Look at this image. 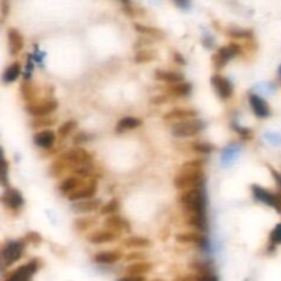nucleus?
Wrapping results in <instances>:
<instances>
[{"label":"nucleus","instance_id":"24","mask_svg":"<svg viewBox=\"0 0 281 281\" xmlns=\"http://www.w3.org/2000/svg\"><path fill=\"white\" fill-rule=\"evenodd\" d=\"M192 85L188 83H177V84H170L165 88V92L168 96L172 98H181V96H187L190 95Z\"/></svg>","mask_w":281,"mask_h":281},{"label":"nucleus","instance_id":"4","mask_svg":"<svg viewBox=\"0 0 281 281\" xmlns=\"http://www.w3.org/2000/svg\"><path fill=\"white\" fill-rule=\"evenodd\" d=\"M204 129V122L202 120H187L181 122H176L172 127V133L176 137H192L200 133Z\"/></svg>","mask_w":281,"mask_h":281},{"label":"nucleus","instance_id":"29","mask_svg":"<svg viewBox=\"0 0 281 281\" xmlns=\"http://www.w3.org/2000/svg\"><path fill=\"white\" fill-rule=\"evenodd\" d=\"M158 58V54L155 49H147L143 48L139 49L134 55V62L136 64H148V62H152Z\"/></svg>","mask_w":281,"mask_h":281},{"label":"nucleus","instance_id":"39","mask_svg":"<svg viewBox=\"0 0 281 281\" xmlns=\"http://www.w3.org/2000/svg\"><path fill=\"white\" fill-rule=\"evenodd\" d=\"M226 35L232 39H240V40H250L253 39V32L251 30H241V29H233L229 30Z\"/></svg>","mask_w":281,"mask_h":281},{"label":"nucleus","instance_id":"53","mask_svg":"<svg viewBox=\"0 0 281 281\" xmlns=\"http://www.w3.org/2000/svg\"><path fill=\"white\" fill-rule=\"evenodd\" d=\"M152 281H165V280H159V279H156V280H152Z\"/></svg>","mask_w":281,"mask_h":281},{"label":"nucleus","instance_id":"41","mask_svg":"<svg viewBox=\"0 0 281 281\" xmlns=\"http://www.w3.org/2000/svg\"><path fill=\"white\" fill-rule=\"evenodd\" d=\"M191 148L194 151H196V152H202V154H209V152H211L214 150L213 146L207 144V143H202V141H194L191 144Z\"/></svg>","mask_w":281,"mask_h":281},{"label":"nucleus","instance_id":"20","mask_svg":"<svg viewBox=\"0 0 281 281\" xmlns=\"http://www.w3.org/2000/svg\"><path fill=\"white\" fill-rule=\"evenodd\" d=\"M8 49L11 55H17L20 54L23 48V37H22L21 32L14 28L8 29Z\"/></svg>","mask_w":281,"mask_h":281},{"label":"nucleus","instance_id":"32","mask_svg":"<svg viewBox=\"0 0 281 281\" xmlns=\"http://www.w3.org/2000/svg\"><path fill=\"white\" fill-rule=\"evenodd\" d=\"M20 74H21V64L20 62H14L13 65H10L6 71L3 73V81L4 83H14L17 78L20 77Z\"/></svg>","mask_w":281,"mask_h":281},{"label":"nucleus","instance_id":"10","mask_svg":"<svg viewBox=\"0 0 281 281\" xmlns=\"http://www.w3.org/2000/svg\"><path fill=\"white\" fill-rule=\"evenodd\" d=\"M211 85L214 86V89L218 93V96L221 99H226L232 98L233 95V85L232 83L228 80V78H225L224 76H221V74H214L213 77H211Z\"/></svg>","mask_w":281,"mask_h":281},{"label":"nucleus","instance_id":"22","mask_svg":"<svg viewBox=\"0 0 281 281\" xmlns=\"http://www.w3.org/2000/svg\"><path fill=\"white\" fill-rule=\"evenodd\" d=\"M176 240L183 244H197V246H204L206 244V238L199 232H185L176 235Z\"/></svg>","mask_w":281,"mask_h":281},{"label":"nucleus","instance_id":"9","mask_svg":"<svg viewBox=\"0 0 281 281\" xmlns=\"http://www.w3.org/2000/svg\"><path fill=\"white\" fill-rule=\"evenodd\" d=\"M37 269H39V260H29L28 263L22 265L15 272L10 274L6 281H30L32 276L37 272Z\"/></svg>","mask_w":281,"mask_h":281},{"label":"nucleus","instance_id":"6","mask_svg":"<svg viewBox=\"0 0 281 281\" xmlns=\"http://www.w3.org/2000/svg\"><path fill=\"white\" fill-rule=\"evenodd\" d=\"M25 108L35 118H43V117H47L48 114L55 111L56 108H58V102H56L55 99H47V100L29 103Z\"/></svg>","mask_w":281,"mask_h":281},{"label":"nucleus","instance_id":"44","mask_svg":"<svg viewBox=\"0 0 281 281\" xmlns=\"http://www.w3.org/2000/svg\"><path fill=\"white\" fill-rule=\"evenodd\" d=\"M169 102V96L165 93V95H159V96H155V98L151 99V103L152 105H165V103H168Z\"/></svg>","mask_w":281,"mask_h":281},{"label":"nucleus","instance_id":"23","mask_svg":"<svg viewBox=\"0 0 281 281\" xmlns=\"http://www.w3.org/2000/svg\"><path fill=\"white\" fill-rule=\"evenodd\" d=\"M152 269V263L148 260H141V262H133L129 263L125 269V273L128 276H144L151 272Z\"/></svg>","mask_w":281,"mask_h":281},{"label":"nucleus","instance_id":"17","mask_svg":"<svg viewBox=\"0 0 281 281\" xmlns=\"http://www.w3.org/2000/svg\"><path fill=\"white\" fill-rule=\"evenodd\" d=\"M56 136L54 130L51 129H45V130H40L33 136V141L37 147L43 148V150H49L55 144Z\"/></svg>","mask_w":281,"mask_h":281},{"label":"nucleus","instance_id":"8","mask_svg":"<svg viewBox=\"0 0 281 281\" xmlns=\"http://www.w3.org/2000/svg\"><path fill=\"white\" fill-rule=\"evenodd\" d=\"M251 191H253V195L257 200H259V202L267 204L270 207H274L279 213H281V200L277 194L265 190L259 185H253Z\"/></svg>","mask_w":281,"mask_h":281},{"label":"nucleus","instance_id":"30","mask_svg":"<svg viewBox=\"0 0 281 281\" xmlns=\"http://www.w3.org/2000/svg\"><path fill=\"white\" fill-rule=\"evenodd\" d=\"M37 92L39 89L36 88V85L33 83H30V81H23L21 85V93H22V98L25 99L26 102H35V99L37 98Z\"/></svg>","mask_w":281,"mask_h":281},{"label":"nucleus","instance_id":"21","mask_svg":"<svg viewBox=\"0 0 281 281\" xmlns=\"http://www.w3.org/2000/svg\"><path fill=\"white\" fill-rule=\"evenodd\" d=\"M154 76L158 81L168 83L169 85L177 84V83H183L184 80L183 73L173 70H162V69H156L154 73Z\"/></svg>","mask_w":281,"mask_h":281},{"label":"nucleus","instance_id":"36","mask_svg":"<svg viewBox=\"0 0 281 281\" xmlns=\"http://www.w3.org/2000/svg\"><path fill=\"white\" fill-rule=\"evenodd\" d=\"M203 159H192V161L184 162L178 172H192V170H203Z\"/></svg>","mask_w":281,"mask_h":281},{"label":"nucleus","instance_id":"3","mask_svg":"<svg viewBox=\"0 0 281 281\" xmlns=\"http://www.w3.org/2000/svg\"><path fill=\"white\" fill-rule=\"evenodd\" d=\"M25 241L17 240V241H8L0 250V269H6L10 265L20 259L25 250Z\"/></svg>","mask_w":281,"mask_h":281},{"label":"nucleus","instance_id":"46","mask_svg":"<svg viewBox=\"0 0 281 281\" xmlns=\"http://www.w3.org/2000/svg\"><path fill=\"white\" fill-rule=\"evenodd\" d=\"M92 136H89V134L86 133H78L76 137H74V143H86L88 140H91Z\"/></svg>","mask_w":281,"mask_h":281},{"label":"nucleus","instance_id":"51","mask_svg":"<svg viewBox=\"0 0 281 281\" xmlns=\"http://www.w3.org/2000/svg\"><path fill=\"white\" fill-rule=\"evenodd\" d=\"M173 58H174V59H176L177 62H178V64H180V65H184V64H185V61H184V59H183V56L180 55L178 52H173Z\"/></svg>","mask_w":281,"mask_h":281},{"label":"nucleus","instance_id":"2","mask_svg":"<svg viewBox=\"0 0 281 281\" xmlns=\"http://www.w3.org/2000/svg\"><path fill=\"white\" fill-rule=\"evenodd\" d=\"M204 183L203 170H192V172H178L173 180V185L177 190L187 191L194 188H200Z\"/></svg>","mask_w":281,"mask_h":281},{"label":"nucleus","instance_id":"26","mask_svg":"<svg viewBox=\"0 0 281 281\" xmlns=\"http://www.w3.org/2000/svg\"><path fill=\"white\" fill-rule=\"evenodd\" d=\"M69 170H71L70 165L65 161L62 156H59L56 161L52 162V165L49 168V174L52 177H61L64 176L66 172H69Z\"/></svg>","mask_w":281,"mask_h":281},{"label":"nucleus","instance_id":"28","mask_svg":"<svg viewBox=\"0 0 281 281\" xmlns=\"http://www.w3.org/2000/svg\"><path fill=\"white\" fill-rule=\"evenodd\" d=\"M134 29L137 33H140L143 36H148L152 39H162L165 33L162 32L161 29L154 28V26H148V25H143V23H134Z\"/></svg>","mask_w":281,"mask_h":281},{"label":"nucleus","instance_id":"1","mask_svg":"<svg viewBox=\"0 0 281 281\" xmlns=\"http://www.w3.org/2000/svg\"><path fill=\"white\" fill-rule=\"evenodd\" d=\"M178 204L187 217H206V199L200 188L183 191L178 195Z\"/></svg>","mask_w":281,"mask_h":281},{"label":"nucleus","instance_id":"40","mask_svg":"<svg viewBox=\"0 0 281 281\" xmlns=\"http://www.w3.org/2000/svg\"><path fill=\"white\" fill-rule=\"evenodd\" d=\"M269 241H270V246H273V248L281 244V224H277L274 226V229L269 236Z\"/></svg>","mask_w":281,"mask_h":281},{"label":"nucleus","instance_id":"33","mask_svg":"<svg viewBox=\"0 0 281 281\" xmlns=\"http://www.w3.org/2000/svg\"><path fill=\"white\" fill-rule=\"evenodd\" d=\"M95 224H96V218L95 217H81L77 218L73 222V226H74V229H77L78 232H84V231L91 229Z\"/></svg>","mask_w":281,"mask_h":281},{"label":"nucleus","instance_id":"27","mask_svg":"<svg viewBox=\"0 0 281 281\" xmlns=\"http://www.w3.org/2000/svg\"><path fill=\"white\" fill-rule=\"evenodd\" d=\"M143 125V121L136 117H125L118 121L117 124V132H124V130H130V129H137Z\"/></svg>","mask_w":281,"mask_h":281},{"label":"nucleus","instance_id":"42","mask_svg":"<svg viewBox=\"0 0 281 281\" xmlns=\"http://www.w3.org/2000/svg\"><path fill=\"white\" fill-rule=\"evenodd\" d=\"M23 241L28 244V243H30V244H35V246H37V244H40L43 241V238L40 236V233L37 232H28L26 235H25V238H23Z\"/></svg>","mask_w":281,"mask_h":281},{"label":"nucleus","instance_id":"47","mask_svg":"<svg viewBox=\"0 0 281 281\" xmlns=\"http://www.w3.org/2000/svg\"><path fill=\"white\" fill-rule=\"evenodd\" d=\"M118 281H146L144 276H125V277H121Z\"/></svg>","mask_w":281,"mask_h":281},{"label":"nucleus","instance_id":"14","mask_svg":"<svg viewBox=\"0 0 281 281\" xmlns=\"http://www.w3.org/2000/svg\"><path fill=\"white\" fill-rule=\"evenodd\" d=\"M196 111L192 110V108H180V107H177V108H173L166 114H163V120L181 122V121L194 120V118H196Z\"/></svg>","mask_w":281,"mask_h":281},{"label":"nucleus","instance_id":"38","mask_svg":"<svg viewBox=\"0 0 281 281\" xmlns=\"http://www.w3.org/2000/svg\"><path fill=\"white\" fill-rule=\"evenodd\" d=\"M191 267L196 273H214V267L209 262H192Z\"/></svg>","mask_w":281,"mask_h":281},{"label":"nucleus","instance_id":"11","mask_svg":"<svg viewBox=\"0 0 281 281\" xmlns=\"http://www.w3.org/2000/svg\"><path fill=\"white\" fill-rule=\"evenodd\" d=\"M96 180L95 178H91L89 181H86V183L83 185V187H80L77 191H74L73 194L69 195V200L70 202H83V200H88V199H92V197L95 196V194H96Z\"/></svg>","mask_w":281,"mask_h":281},{"label":"nucleus","instance_id":"15","mask_svg":"<svg viewBox=\"0 0 281 281\" xmlns=\"http://www.w3.org/2000/svg\"><path fill=\"white\" fill-rule=\"evenodd\" d=\"M118 239H120V235L111 232L108 229H99L88 236V241L91 244H106V243H112Z\"/></svg>","mask_w":281,"mask_h":281},{"label":"nucleus","instance_id":"48","mask_svg":"<svg viewBox=\"0 0 281 281\" xmlns=\"http://www.w3.org/2000/svg\"><path fill=\"white\" fill-rule=\"evenodd\" d=\"M7 161L4 159V154H3V150L0 148V172H7Z\"/></svg>","mask_w":281,"mask_h":281},{"label":"nucleus","instance_id":"18","mask_svg":"<svg viewBox=\"0 0 281 281\" xmlns=\"http://www.w3.org/2000/svg\"><path fill=\"white\" fill-rule=\"evenodd\" d=\"M85 183H86L85 178H81V177L78 176H70L64 178V180L59 183L58 188H59V191H61L62 194L70 195L74 191H77L80 187H83Z\"/></svg>","mask_w":281,"mask_h":281},{"label":"nucleus","instance_id":"25","mask_svg":"<svg viewBox=\"0 0 281 281\" xmlns=\"http://www.w3.org/2000/svg\"><path fill=\"white\" fill-rule=\"evenodd\" d=\"M74 211L77 213H92L96 211L98 209H102V200L100 199H88V200H83V202H77L73 206Z\"/></svg>","mask_w":281,"mask_h":281},{"label":"nucleus","instance_id":"34","mask_svg":"<svg viewBox=\"0 0 281 281\" xmlns=\"http://www.w3.org/2000/svg\"><path fill=\"white\" fill-rule=\"evenodd\" d=\"M76 129H77V121L69 120L59 127V129H58V133H59L61 137H67V136L73 133Z\"/></svg>","mask_w":281,"mask_h":281},{"label":"nucleus","instance_id":"45","mask_svg":"<svg viewBox=\"0 0 281 281\" xmlns=\"http://www.w3.org/2000/svg\"><path fill=\"white\" fill-rule=\"evenodd\" d=\"M236 130H238V133L243 137V139H253V130H250V129H244V128H236Z\"/></svg>","mask_w":281,"mask_h":281},{"label":"nucleus","instance_id":"7","mask_svg":"<svg viewBox=\"0 0 281 281\" xmlns=\"http://www.w3.org/2000/svg\"><path fill=\"white\" fill-rule=\"evenodd\" d=\"M61 156L70 165L71 168H73V166H77V165L92 163V161H93V155H92L89 151H86L84 148L80 147L71 148L69 151L64 152Z\"/></svg>","mask_w":281,"mask_h":281},{"label":"nucleus","instance_id":"19","mask_svg":"<svg viewBox=\"0 0 281 281\" xmlns=\"http://www.w3.org/2000/svg\"><path fill=\"white\" fill-rule=\"evenodd\" d=\"M124 257V254L121 250H107V251H100L93 255V260L98 263H105V265H112L115 262H118Z\"/></svg>","mask_w":281,"mask_h":281},{"label":"nucleus","instance_id":"13","mask_svg":"<svg viewBox=\"0 0 281 281\" xmlns=\"http://www.w3.org/2000/svg\"><path fill=\"white\" fill-rule=\"evenodd\" d=\"M105 228L111 232L120 235L121 232H130V224L121 216H108L105 221Z\"/></svg>","mask_w":281,"mask_h":281},{"label":"nucleus","instance_id":"37","mask_svg":"<svg viewBox=\"0 0 281 281\" xmlns=\"http://www.w3.org/2000/svg\"><path fill=\"white\" fill-rule=\"evenodd\" d=\"M55 124V120L48 118V117H43V118H35L32 121V128L33 129H40V130H45V128H49L51 125Z\"/></svg>","mask_w":281,"mask_h":281},{"label":"nucleus","instance_id":"52","mask_svg":"<svg viewBox=\"0 0 281 281\" xmlns=\"http://www.w3.org/2000/svg\"><path fill=\"white\" fill-rule=\"evenodd\" d=\"M279 77L281 78V66H280V67H279Z\"/></svg>","mask_w":281,"mask_h":281},{"label":"nucleus","instance_id":"43","mask_svg":"<svg viewBox=\"0 0 281 281\" xmlns=\"http://www.w3.org/2000/svg\"><path fill=\"white\" fill-rule=\"evenodd\" d=\"M147 255L144 253H140V251H134V253H129L128 255H125V260L133 263V262H141V260H147Z\"/></svg>","mask_w":281,"mask_h":281},{"label":"nucleus","instance_id":"49","mask_svg":"<svg viewBox=\"0 0 281 281\" xmlns=\"http://www.w3.org/2000/svg\"><path fill=\"white\" fill-rule=\"evenodd\" d=\"M270 170H272V174H273L274 178H276V181H277V184H279V187H280V192H279L277 195H279V197H280V200H281V173L276 172L274 169H270Z\"/></svg>","mask_w":281,"mask_h":281},{"label":"nucleus","instance_id":"31","mask_svg":"<svg viewBox=\"0 0 281 281\" xmlns=\"http://www.w3.org/2000/svg\"><path fill=\"white\" fill-rule=\"evenodd\" d=\"M151 241L146 238H140V236H130L124 240V246L128 248H148L151 247Z\"/></svg>","mask_w":281,"mask_h":281},{"label":"nucleus","instance_id":"35","mask_svg":"<svg viewBox=\"0 0 281 281\" xmlns=\"http://www.w3.org/2000/svg\"><path fill=\"white\" fill-rule=\"evenodd\" d=\"M120 202L117 200V199H111L108 203H106L102 206V209H100V214L102 216H114L117 211H118V209H120Z\"/></svg>","mask_w":281,"mask_h":281},{"label":"nucleus","instance_id":"50","mask_svg":"<svg viewBox=\"0 0 281 281\" xmlns=\"http://www.w3.org/2000/svg\"><path fill=\"white\" fill-rule=\"evenodd\" d=\"M0 6H1V13H3V15L6 17V15L8 14V10H10V6H8V3H7V1H3V3H1Z\"/></svg>","mask_w":281,"mask_h":281},{"label":"nucleus","instance_id":"16","mask_svg":"<svg viewBox=\"0 0 281 281\" xmlns=\"http://www.w3.org/2000/svg\"><path fill=\"white\" fill-rule=\"evenodd\" d=\"M248 100H250V105H251L254 114H255L258 118H267V117L270 115V107H269V105H267L266 102L260 98V96L251 93V95L248 96Z\"/></svg>","mask_w":281,"mask_h":281},{"label":"nucleus","instance_id":"5","mask_svg":"<svg viewBox=\"0 0 281 281\" xmlns=\"http://www.w3.org/2000/svg\"><path fill=\"white\" fill-rule=\"evenodd\" d=\"M241 54V47L238 43H229L228 45H224L213 55V64L217 69H222L225 65L228 64L235 56Z\"/></svg>","mask_w":281,"mask_h":281},{"label":"nucleus","instance_id":"12","mask_svg":"<svg viewBox=\"0 0 281 281\" xmlns=\"http://www.w3.org/2000/svg\"><path fill=\"white\" fill-rule=\"evenodd\" d=\"M0 202L4 204L6 207L11 209V210H18L23 206V197H22V194L18 190L7 188L4 191V194L0 196Z\"/></svg>","mask_w":281,"mask_h":281}]
</instances>
